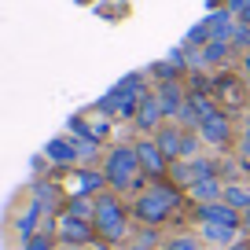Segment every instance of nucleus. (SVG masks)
I'll return each mask as SVG.
<instances>
[{
  "mask_svg": "<svg viewBox=\"0 0 250 250\" xmlns=\"http://www.w3.org/2000/svg\"><path fill=\"white\" fill-rule=\"evenodd\" d=\"M144 96H147V92H144V78H140V74H129V78H122L100 100V110H103V114H114V118H129V114L140 110Z\"/></svg>",
  "mask_w": 250,
  "mask_h": 250,
  "instance_id": "1",
  "label": "nucleus"
},
{
  "mask_svg": "<svg viewBox=\"0 0 250 250\" xmlns=\"http://www.w3.org/2000/svg\"><path fill=\"white\" fill-rule=\"evenodd\" d=\"M173 206H177V191L166 188V184H158V188H147V191L136 199V217L147 221V225H162V221L173 213Z\"/></svg>",
  "mask_w": 250,
  "mask_h": 250,
  "instance_id": "2",
  "label": "nucleus"
},
{
  "mask_svg": "<svg viewBox=\"0 0 250 250\" xmlns=\"http://www.w3.org/2000/svg\"><path fill=\"white\" fill-rule=\"evenodd\" d=\"M136 173H140V155H136V147H114L107 155V184L133 188Z\"/></svg>",
  "mask_w": 250,
  "mask_h": 250,
  "instance_id": "3",
  "label": "nucleus"
},
{
  "mask_svg": "<svg viewBox=\"0 0 250 250\" xmlns=\"http://www.w3.org/2000/svg\"><path fill=\"white\" fill-rule=\"evenodd\" d=\"M96 232L103 235V239H122L125 235V210L122 203H118L114 195H100L96 199Z\"/></svg>",
  "mask_w": 250,
  "mask_h": 250,
  "instance_id": "4",
  "label": "nucleus"
},
{
  "mask_svg": "<svg viewBox=\"0 0 250 250\" xmlns=\"http://www.w3.org/2000/svg\"><path fill=\"white\" fill-rule=\"evenodd\" d=\"M199 136H203L206 144H228V136H232V122H228L221 110H213V114L203 118V125H199Z\"/></svg>",
  "mask_w": 250,
  "mask_h": 250,
  "instance_id": "5",
  "label": "nucleus"
},
{
  "mask_svg": "<svg viewBox=\"0 0 250 250\" xmlns=\"http://www.w3.org/2000/svg\"><path fill=\"white\" fill-rule=\"evenodd\" d=\"M199 221H203V225L239 228V210H232L228 203H203V206H199Z\"/></svg>",
  "mask_w": 250,
  "mask_h": 250,
  "instance_id": "6",
  "label": "nucleus"
},
{
  "mask_svg": "<svg viewBox=\"0 0 250 250\" xmlns=\"http://www.w3.org/2000/svg\"><path fill=\"white\" fill-rule=\"evenodd\" d=\"M59 235L70 247H81V243H88L92 239V228H88V221L85 217H74V213H62L59 217Z\"/></svg>",
  "mask_w": 250,
  "mask_h": 250,
  "instance_id": "7",
  "label": "nucleus"
},
{
  "mask_svg": "<svg viewBox=\"0 0 250 250\" xmlns=\"http://www.w3.org/2000/svg\"><path fill=\"white\" fill-rule=\"evenodd\" d=\"M162 118H166V110H162V103H158V96L147 92L140 100V110H136V125H140V129H158Z\"/></svg>",
  "mask_w": 250,
  "mask_h": 250,
  "instance_id": "8",
  "label": "nucleus"
},
{
  "mask_svg": "<svg viewBox=\"0 0 250 250\" xmlns=\"http://www.w3.org/2000/svg\"><path fill=\"white\" fill-rule=\"evenodd\" d=\"M136 155H140V166L147 173H155V177L166 173V155H162V147H158L155 140H140L136 144Z\"/></svg>",
  "mask_w": 250,
  "mask_h": 250,
  "instance_id": "9",
  "label": "nucleus"
},
{
  "mask_svg": "<svg viewBox=\"0 0 250 250\" xmlns=\"http://www.w3.org/2000/svg\"><path fill=\"white\" fill-rule=\"evenodd\" d=\"M44 158H52V162H59V166H70V162H78V158H81V151H78V144L55 136V140L44 144Z\"/></svg>",
  "mask_w": 250,
  "mask_h": 250,
  "instance_id": "10",
  "label": "nucleus"
},
{
  "mask_svg": "<svg viewBox=\"0 0 250 250\" xmlns=\"http://www.w3.org/2000/svg\"><path fill=\"white\" fill-rule=\"evenodd\" d=\"M188 191H191V199H199V206L203 203H221V195H225V188L217 184V177L195 180V184H188Z\"/></svg>",
  "mask_w": 250,
  "mask_h": 250,
  "instance_id": "11",
  "label": "nucleus"
},
{
  "mask_svg": "<svg viewBox=\"0 0 250 250\" xmlns=\"http://www.w3.org/2000/svg\"><path fill=\"white\" fill-rule=\"evenodd\" d=\"M173 177L184 180V184H195V180H203V177H213V162H203V158H195V162L173 166Z\"/></svg>",
  "mask_w": 250,
  "mask_h": 250,
  "instance_id": "12",
  "label": "nucleus"
},
{
  "mask_svg": "<svg viewBox=\"0 0 250 250\" xmlns=\"http://www.w3.org/2000/svg\"><path fill=\"white\" fill-rule=\"evenodd\" d=\"M155 144L162 147V155H166V158H177V155H180V147H184V133H180V129H173V125H166V129H158Z\"/></svg>",
  "mask_w": 250,
  "mask_h": 250,
  "instance_id": "13",
  "label": "nucleus"
},
{
  "mask_svg": "<svg viewBox=\"0 0 250 250\" xmlns=\"http://www.w3.org/2000/svg\"><path fill=\"white\" fill-rule=\"evenodd\" d=\"M155 96H158V103H162L166 118H169V114H180V107H184V96H180V85H162Z\"/></svg>",
  "mask_w": 250,
  "mask_h": 250,
  "instance_id": "14",
  "label": "nucleus"
},
{
  "mask_svg": "<svg viewBox=\"0 0 250 250\" xmlns=\"http://www.w3.org/2000/svg\"><path fill=\"white\" fill-rule=\"evenodd\" d=\"M221 203H228L232 210H250V188L247 184H225Z\"/></svg>",
  "mask_w": 250,
  "mask_h": 250,
  "instance_id": "15",
  "label": "nucleus"
},
{
  "mask_svg": "<svg viewBox=\"0 0 250 250\" xmlns=\"http://www.w3.org/2000/svg\"><path fill=\"white\" fill-rule=\"evenodd\" d=\"M206 26H210V37L213 41H228V37H232V30H235V26H232V11H217V15H210V19H206Z\"/></svg>",
  "mask_w": 250,
  "mask_h": 250,
  "instance_id": "16",
  "label": "nucleus"
},
{
  "mask_svg": "<svg viewBox=\"0 0 250 250\" xmlns=\"http://www.w3.org/2000/svg\"><path fill=\"white\" fill-rule=\"evenodd\" d=\"M228 55H232V41H206L203 44V62H210V66H221Z\"/></svg>",
  "mask_w": 250,
  "mask_h": 250,
  "instance_id": "17",
  "label": "nucleus"
},
{
  "mask_svg": "<svg viewBox=\"0 0 250 250\" xmlns=\"http://www.w3.org/2000/svg\"><path fill=\"white\" fill-rule=\"evenodd\" d=\"M55 199H59V188L55 184H48V180H37V184H33V203H37L44 213L55 206Z\"/></svg>",
  "mask_w": 250,
  "mask_h": 250,
  "instance_id": "18",
  "label": "nucleus"
},
{
  "mask_svg": "<svg viewBox=\"0 0 250 250\" xmlns=\"http://www.w3.org/2000/svg\"><path fill=\"white\" fill-rule=\"evenodd\" d=\"M203 239L221 243V247H232L235 243V228H228V225H203Z\"/></svg>",
  "mask_w": 250,
  "mask_h": 250,
  "instance_id": "19",
  "label": "nucleus"
},
{
  "mask_svg": "<svg viewBox=\"0 0 250 250\" xmlns=\"http://www.w3.org/2000/svg\"><path fill=\"white\" fill-rule=\"evenodd\" d=\"M41 213H44V210H41V206L33 203L30 210H26L22 217H19V235H22V243H26V239H33V232H37V217H41Z\"/></svg>",
  "mask_w": 250,
  "mask_h": 250,
  "instance_id": "20",
  "label": "nucleus"
},
{
  "mask_svg": "<svg viewBox=\"0 0 250 250\" xmlns=\"http://www.w3.org/2000/svg\"><path fill=\"white\" fill-rule=\"evenodd\" d=\"M103 184H107V173H92V169L78 173V188H81V195H92V191H100Z\"/></svg>",
  "mask_w": 250,
  "mask_h": 250,
  "instance_id": "21",
  "label": "nucleus"
},
{
  "mask_svg": "<svg viewBox=\"0 0 250 250\" xmlns=\"http://www.w3.org/2000/svg\"><path fill=\"white\" fill-rule=\"evenodd\" d=\"M66 213H74V217H96V203H88V195H74L70 199V210Z\"/></svg>",
  "mask_w": 250,
  "mask_h": 250,
  "instance_id": "22",
  "label": "nucleus"
},
{
  "mask_svg": "<svg viewBox=\"0 0 250 250\" xmlns=\"http://www.w3.org/2000/svg\"><path fill=\"white\" fill-rule=\"evenodd\" d=\"M217 88H221V96H225V100H232V103H239L243 96H239V85H235L232 78H221L217 81Z\"/></svg>",
  "mask_w": 250,
  "mask_h": 250,
  "instance_id": "23",
  "label": "nucleus"
},
{
  "mask_svg": "<svg viewBox=\"0 0 250 250\" xmlns=\"http://www.w3.org/2000/svg\"><path fill=\"white\" fill-rule=\"evenodd\" d=\"M228 41H232V48L235 44H239V48H247V52H250V26H235V30H232V37H228Z\"/></svg>",
  "mask_w": 250,
  "mask_h": 250,
  "instance_id": "24",
  "label": "nucleus"
},
{
  "mask_svg": "<svg viewBox=\"0 0 250 250\" xmlns=\"http://www.w3.org/2000/svg\"><path fill=\"white\" fill-rule=\"evenodd\" d=\"M166 250H199V243L191 239V235H177V239L166 243Z\"/></svg>",
  "mask_w": 250,
  "mask_h": 250,
  "instance_id": "25",
  "label": "nucleus"
},
{
  "mask_svg": "<svg viewBox=\"0 0 250 250\" xmlns=\"http://www.w3.org/2000/svg\"><path fill=\"white\" fill-rule=\"evenodd\" d=\"M22 250H52V243H48L44 235H33V239L22 243Z\"/></svg>",
  "mask_w": 250,
  "mask_h": 250,
  "instance_id": "26",
  "label": "nucleus"
},
{
  "mask_svg": "<svg viewBox=\"0 0 250 250\" xmlns=\"http://www.w3.org/2000/svg\"><path fill=\"white\" fill-rule=\"evenodd\" d=\"M195 147H199V140H195L191 133H184V147H180V155H188V158H191V155H195Z\"/></svg>",
  "mask_w": 250,
  "mask_h": 250,
  "instance_id": "27",
  "label": "nucleus"
},
{
  "mask_svg": "<svg viewBox=\"0 0 250 250\" xmlns=\"http://www.w3.org/2000/svg\"><path fill=\"white\" fill-rule=\"evenodd\" d=\"M247 4H250V0H228V11H243Z\"/></svg>",
  "mask_w": 250,
  "mask_h": 250,
  "instance_id": "28",
  "label": "nucleus"
},
{
  "mask_svg": "<svg viewBox=\"0 0 250 250\" xmlns=\"http://www.w3.org/2000/svg\"><path fill=\"white\" fill-rule=\"evenodd\" d=\"M243 158H250V133L243 136Z\"/></svg>",
  "mask_w": 250,
  "mask_h": 250,
  "instance_id": "29",
  "label": "nucleus"
},
{
  "mask_svg": "<svg viewBox=\"0 0 250 250\" xmlns=\"http://www.w3.org/2000/svg\"><path fill=\"white\" fill-rule=\"evenodd\" d=\"M239 19H243V26H250V4H247L243 11H239Z\"/></svg>",
  "mask_w": 250,
  "mask_h": 250,
  "instance_id": "30",
  "label": "nucleus"
},
{
  "mask_svg": "<svg viewBox=\"0 0 250 250\" xmlns=\"http://www.w3.org/2000/svg\"><path fill=\"white\" fill-rule=\"evenodd\" d=\"M129 250H155V247H151V243H144V239H140V243H133V247H129Z\"/></svg>",
  "mask_w": 250,
  "mask_h": 250,
  "instance_id": "31",
  "label": "nucleus"
},
{
  "mask_svg": "<svg viewBox=\"0 0 250 250\" xmlns=\"http://www.w3.org/2000/svg\"><path fill=\"white\" fill-rule=\"evenodd\" d=\"M247 74H250V52H247Z\"/></svg>",
  "mask_w": 250,
  "mask_h": 250,
  "instance_id": "32",
  "label": "nucleus"
},
{
  "mask_svg": "<svg viewBox=\"0 0 250 250\" xmlns=\"http://www.w3.org/2000/svg\"><path fill=\"white\" fill-rule=\"evenodd\" d=\"M62 250H81V247H62Z\"/></svg>",
  "mask_w": 250,
  "mask_h": 250,
  "instance_id": "33",
  "label": "nucleus"
}]
</instances>
